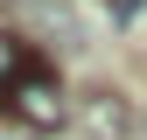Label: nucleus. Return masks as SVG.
<instances>
[{
  "mask_svg": "<svg viewBox=\"0 0 147 140\" xmlns=\"http://www.w3.org/2000/svg\"><path fill=\"white\" fill-rule=\"evenodd\" d=\"M0 105H7L28 133H56V126H70V91L56 84V70H49L42 56H35L21 77L7 84V98H0Z\"/></svg>",
  "mask_w": 147,
  "mask_h": 140,
  "instance_id": "obj_1",
  "label": "nucleus"
},
{
  "mask_svg": "<svg viewBox=\"0 0 147 140\" xmlns=\"http://www.w3.org/2000/svg\"><path fill=\"white\" fill-rule=\"evenodd\" d=\"M84 133L91 140H133V112L119 91H91L84 98Z\"/></svg>",
  "mask_w": 147,
  "mask_h": 140,
  "instance_id": "obj_2",
  "label": "nucleus"
},
{
  "mask_svg": "<svg viewBox=\"0 0 147 140\" xmlns=\"http://www.w3.org/2000/svg\"><path fill=\"white\" fill-rule=\"evenodd\" d=\"M28 63H35V49H28V42H21L14 28H0V98H7V84L21 77Z\"/></svg>",
  "mask_w": 147,
  "mask_h": 140,
  "instance_id": "obj_3",
  "label": "nucleus"
}]
</instances>
